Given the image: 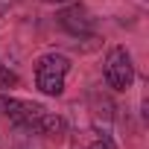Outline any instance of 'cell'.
I'll return each mask as SVG.
<instances>
[{
	"label": "cell",
	"instance_id": "obj_7",
	"mask_svg": "<svg viewBox=\"0 0 149 149\" xmlns=\"http://www.w3.org/2000/svg\"><path fill=\"white\" fill-rule=\"evenodd\" d=\"M44 3H50V6H64V3H73V0H44Z\"/></svg>",
	"mask_w": 149,
	"mask_h": 149
},
{
	"label": "cell",
	"instance_id": "obj_2",
	"mask_svg": "<svg viewBox=\"0 0 149 149\" xmlns=\"http://www.w3.org/2000/svg\"><path fill=\"white\" fill-rule=\"evenodd\" d=\"M73 61L64 53H41L35 58V88L44 97H61L64 94V82H67V73H70Z\"/></svg>",
	"mask_w": 149,
	"mask_h": 149
},
{
	"label": "cell",
	"instance_id": "obj_3",
	"mask_svg": "<svg viewBox=\"0 0 149 149\" xmlns=\"http://www.w3.org/2000/svg\"><path fill=\"white\" fill-rule=\"evenodd\" d=\"M102 79H105V85H108L111 91H117V94H126V91L134 85L132 53H129L123 44H117V47L108 50V56H105V61H102Z\"/></svg>",
	"mask_w": 149,
	"mask_h": 149
},
{
	"label": "cell",
	"instance_id": "obj_4",
	"mask_svg": "<svg viewBox=\"0 0 149 149\" xmlns=\"http://www.w3.org/2000/svg\"><path fill=\"white\" fill-rule=\"evenodd\" d=\"M56 18H58V26H61L64 32L76 35V38L91 35V29H94V18H91V12H88L85 6H79V3L64 6V9H61Z\"/></svg>",
	"mask_w": 149,
	"mask_h": 149
},
{
	"label": "cell",
	"instance_id": "obj_5",
	"mask_svg": "<svg viewBox=\"0 0 149 149\" xmlns=\"http://www.w3.org/2000/svg\"><path fill=\"white\" fill-rule=\"evenodd\" d=\"M18 85H21V76H18L12 67H6L3 61H0V94H6V91H12Z\"/></svg>",
	"mask_w": 149,
	"mask_h": 149
},
{
	"label": "cell",
	"instance_id": "obj_6",
	"mask_svg": "<svg viewBox=\"0 0 149 149\" xmlns=\"http://www.w3.org/2000/svg\"><path fill=\"white\" fill-rule=\"evenodd\" d=\"M88 149H114V140H111L108 134H100V137H97V140H94Z\"/></svg>",
	"mask_w": 149,
	"mask_h": 149
},
{
	"label": "cell",
	"instance_id": "obj_1",
	"mask_svg": "<svg viewBox=\"0 0 149 149\" xmlns=\"http://www.w3.org/2000/svg\"><path fill=\"white\" fill-rule=\"evenodd\" d=\"M0 111H3L18 129L38 134V137H58L64 134V120L53 111H47L41 102L32 100H18V97H0Z\"/></svg>",
	"mask_w": 149,
	"mask_h": 149
}]
</instances>
